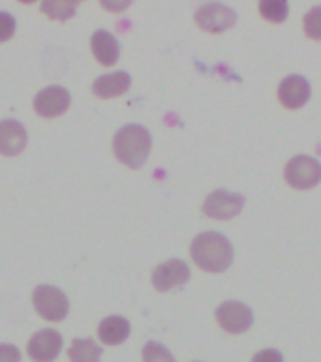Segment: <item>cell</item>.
Returning <instances> with one entry per match:
<instances>
[{
    "label": "cell",
    "instance_id": "44dd1931",
    "mask_svg": "<svg viewBox=\"0 0 321 362\" xmlns=\"http://www.w3.org/2000/svg\"><path fill=\"white\" fill-rule=\"evenodd\" d=\"M16 34V19L8 11H0V44L8 42Z\"/></svg>",
    "mask_w": 321,
    "mask_h": 362
},
{
    "label": "cell",
    "instance_id": "5b68a950",
    "mask_svg": "<svg viewBox=\"0 0 321 362\" xmlns=\"http://www.w3.org/2000/svg\"><path fill=\"white\" fill-rule=\"evenodd\" d=\"M237 21V13L220 2H209L196 11V23L211 34L226 33Z\"/></svg>",
    "mask_w": 321,
    "mask_h": 362
},
{
    "label": "cell",
    "instance_id": "ac0fdd59",
    "mask_svg": "<svg viewBox=\"0 0 321 362\" xmlns=\"http://www.w3.org/2000/svg\"><path fill=\"white\" fill-rule=\"evenodd\" d=\"M259 13L271 23H284L288 19V0H259Z\"/></svg>",
    "mask_w": 321,
    "mask_h": 362
},
{
    "label": "cell",
    "instance_id": "6da1fadb",
    "mask_svg": "<svg viewBox=\"0 0 321 362\" xmlns=\"http://www.w3.org/2000/svg\"><path fill=\"white\" fill-rule=\"evenodd\" d=\"M190 255L202 271L223 272L233 263V246L223 235L209 231L194 238Z\"/></svg>",
    "mask_w": 321,
    "mask_h": 362
},
{
    "label": "cell",
    "instance_id": "7c38bea8",
    "mask_svg": "<svg viewBox=\"0 0 321 362\" xmlns=\"http://www.w3.org/2000/svg\"><path fill=\"white\" fill-rule=\"evenodd\" d=\"M278 98L284 103V107L299 109L303 107L310 98V83L303 76L286 77L278 88Z\"/></svg>",
    "mask_w": 321,
    "mask_h": 362
},
{
    "label": "cell",
    "instance_id": "3957f363",
    "mask_svg": "<svg viewBox=\"0 0 321 362\" xmlns=\"http://www.w3.org/2000/svg\"><path fill=\"white\" fill-rule=\"evenodd\" d=\"M33 303L40 317H44L45 321H53L59 323L68 315L70 304H68V297L60 291L59 287L53 286H40L34 289Z\"/></svg>",
    "mask_w": 321,
    "mask_h": 362
},
{
    "label": "cell",
    "instance_id": "277c9868",
    "mask_svg": "<svg viewBox=\"0 0 321 362\" xmlns=\"http://www.w3.org/2000/svg\"><path fill=\"white\" fill-rule=\"evenodd\" d=\"M286 180L295 189H310L321 180V163L310 156H295L286 165Z\"/></svg>",
    "mask_w": 321,
    "mask_h": 362
},
{
    "label": "cell",
    "instance_id": "2e32d148",
    "mask_svg": "<svg viewBox=\"0 0 321 362\" xmlns=\"http://www.w3.org/2000/svg\"><path fill=\"white\" fill-rule=\"evenodd\" d=\"M68 357H70V362H100L102 347L93 338L74 340V344L68 349Z\"/></svg>",
    "mask_w": 321,
    "mask_h": 362
},
{
    "label": "cell",
    "instance_id": "5bb4252c",
    "mask_svg": "<svg viewBox=\"0 0 321 362\" xmlns=\"http://www.w3.org/2000/svg\"><path fill=\"white\" fill-rule=\"evenodd\" d=\"M91 49L100 64L113 66L119 60V42L107 30H96L91 38Z\"/></svg>",
    "mask_w": 321,
    "mask_h": 362
},
{
    "label": "cell",
    "instance_id": "9c48e42d",
    "mask_svg": "<svg viewBox=\"0 0 321 362\" xmlns=\"http://www.w3.org/2000/svg\"><path fill=\"white\" fill-rule=\"evenodd\" d=\"M62 349V336L53 329L40 330L27 346L28 357L34 362H53Z\"/></svg>",
    "mask_w": 321,
    "mask_h": 362
},
{
    "label": "cell",
    "instance_id": "e0dca14e",
    "mask_svg": "<svg viewBox=\"0 0 321 362\" xmlns=\"http://www.w3.org/2000/svg\"><path fill=\"white\" fill-rule=\"evenodd\" d=\"M77 0H42V11L53 21H68L76 16Z\"/></svg>",
    "mask_w": 321,
    "mask_h": 362
},
{
    "label": "cell",
    "instance_id": "9a60e30c",
    "mask_svg": "<svg viewBox=\"0 0 321 362\" xmlns=\"http://www.w3.org/2000/svg\"><path fill=\"white\" fill-rule=\"evenodd\" d=\"M98 336L105 346H119L130 336V323L120 315L105 317L98 327Z\"/></svg>",
    "mask_w": 321,
    "mask_h": 362
},
{
    "label": "cell",
    "instance_id": "d4e9b609",
    "mask_svg": "<svg viewBox=\"0 0 321 362\" xmlns=\"http://www.w3.org/2000/svg\"><path fill=\"white\" fill-rule=\"evenodd\" d=\"M19 2H23V4H33V2H36V0H19Z\"/></svg>",
    "mask_w": 321,
    "mask_h": 362
},
{
    "label": "cell",
    "instance_id": "cb8c5ba5",
    "mask_svg": "<svg viewBox=\"0 0 321 362\" xmlns=\"http://www.w3.org/2000/svg\"><path fill=\"white\" fill-rule=\"evenodd\" d=\"M132 2H134V0H100V4L104 6L107 11H113V13L124 11Z\"/></svg>",
    "mask_w": 321,
    "mask_h": 362
},
{
    "label": "cell",
    "instance_id": "603a6c76",
    "mask_svg": "<svg viewBox=\"0 0 321 362\" xmlns=\"http://www.w3.org/2000/svg\"><path fill=\"white\" fill-rule=\"evenodd\" d=\"M252 362H284V357L276 349H263L252 358Z\"/></svg>",
    "mask_w": 321,
    "mask_h": 362
},
{
    "label": "cell",
    "instance_id": "8fae6325",
    "mask_svg": "<svg viewBox=\"0 0 321 362\" xmlns=\"http://www.w3.org/2000/svg\"><path fill=\"white\" fill-rule=\"evenodd\" d=\"M27 146V130L17 120H0V154L17 156Z\"/></svg>",
    "mask_w": 321,
    "mask_h": 362
},
{
    "label": "cell",
    "instance_id": "ffe728a7",
    "mask_svg": "<svg viewBox=\"0 0 321 362\" xmlns=\"http://www.w3.org/2000/svg\"><path fill=\"white\" fill-rule=\"evenodd\" d=\"M305 33L308 38L321 40V6L312 8L305 16Z\"/></svg>",
    "mask_w": 321,
    "mask_h": 362
},
{
    "label": "cell",
    "instance_id": "d6986e66",
    "mask_svg": "<svg viewBox=\"0 0 321 362\" xmlns=\"http://www.w3.org/2000/svg\"><path fill=\"white\" fill-rule=\"evenodd\" d=\"M143 362H175V358L162 344L148 341L147 346L143 347Z\"/></svg>",
    "mask_w": 321,
    "mask_h": 362
},
{
    "label": "cell",
    "instance_id": "30bf717a",
    "mask_svg": "<svg viewBox=\"0 0 321 362\" xmlns=\"http://www.w3.org/2000/svg\"><path fill=\"white\" fill-rule=\"evenodd\" d=\"M190 280V269L185 261L171 259L156 267L153 274V284L158 291H171L177 287L185 286Z\"/></svg>",
    "mask_w": 321,
    "mask_h": 362
},
{
    "label": "cell",
    "instance_id": "7402d4cb",
    "mask_svg": "<svg viewBox=\"0 0 321 362\" xmlns=\"http://www.w3.org/2000/svg\"><path fill=\"white\" fill-rule=\"evenodd\" d=\"M0 362H21V351L16 346L2 344L0 346Z\"/></svg>",
    "mask_w": 321,
    "mask_h": 362
},
{
    "label": "cell",
    "instance_id": "52a82bcc",
    "mask_svg": "<svg viewBox=\"0 0 321 362\" xmlns=\"http://www.w3.org/2000/svg\"><path fill=\"white\" fill-rule=\"evenodd\" d=\"M216 319L218 325L226 332L240 334V332H246V330L250 329L254 315H252V310L246 304L237 303V300H229V303H223L222 306H218Z\"/></svg>",
    "mask_w": 321,
    "mask_h": 362
},
{
    "label": "cell",
    "instance_id": "8992f818",
    "mask_svg": "<svg viewBox=\"0 0 321 362\" xmlns=\"http://www.w3.org/2000/svg\"><path fill=\"white\" fill-rule=\"evenodd\" d=\"M245 197L228 189H216L209 195L203 205V212L213 220H231L243 211Z\"/></svg>",
    "mask_w": 321,
    "mask_h": 362
},
{
    "label": "cell",
    "instance_id": "4fadbf2b",
    "mask_svg": "<svg viewBox=\"0 0 321 362\" xmlns=\"http://www.w3.org/2000/svg\"><path fill=\"white\" fill-rule=\"evenodd\" d=\"M132 77L126 71H113L107 76L98 77L93 85L94 96L102 98V100H109V98H119L122 94L130 90Z\"/></svg>",
    "mask_w": 321,
    "mask_h": 362
},
{
    "label": "cell",
    "instance_id": "ba28073f",
    "mask_svg": "<svg viewBox=\"0 0 321 362\" xmlns=\"http://www.w3.org/2000/svg\"><path fill=\"white\" fill-rule=\"evenodd\" d=\"M70 102V92L64 87L53 85V87H45L44 90H40L38 96L34 98V111L40 117L54 119V117H60L68 111Z\"/></svg>",
    "mask_w": 321,
    "mask_h": 362
},
{
    "label": "cell",
    "instance_id": "484cf974",
    "mask_svg": "<svg viewBox=\"0 0 321 362\" xmlns=\"http://www.w3.org/2000/svg\"><path fill=\"white\" fill-rule=\"evenodd\" d=\"M77 2H79V0H77Z\"/></svg>",
    "mask_w": 321,
    "mask_h": 362
},
{
    "label": "cell",
    "instance_id": "7a4b0ae2",
    "mask_svg": "<svg viewBox=\"0 0 321 362\" xmlns=\"http://www.w3.org/2000/svg\"><path fill=\"white\" fill-rule=\"evenodd\" d=\"M151 146H153L151 134L147 128L139 124H128L115 134L113 152L117 160L124 163L126 168H141L151 154Z\"/></svg>",
    "mask_w": 321,
    "mask_h": 362
}]
</instances>
